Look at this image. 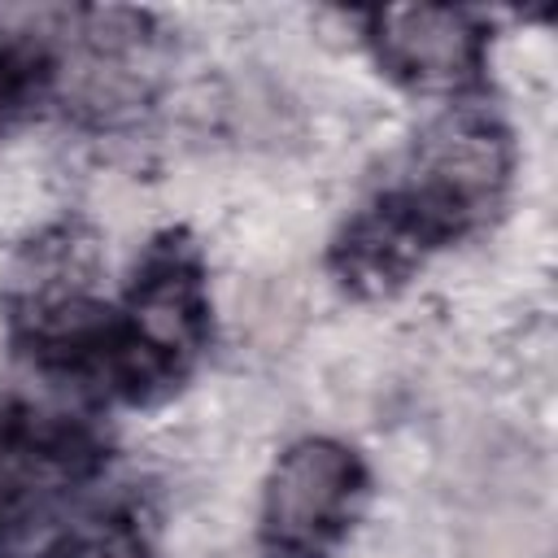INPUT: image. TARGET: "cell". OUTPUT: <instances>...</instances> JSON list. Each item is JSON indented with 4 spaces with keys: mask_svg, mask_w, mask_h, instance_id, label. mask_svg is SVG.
<instances>
[{
    "mask_svg": "<svg viewBox=\"0 0 558 558\" xmlns=\"http://www.w3.org/2000/svg\"><path fill=\"white\" fill-rule=\"evenodd\" d=\"M506 174L510 144L488 113H453L436 122L418 140L410 170L344 231V279L371 288L401 283L410 266L466 235L497 209Z\"/></svg>",
    "mask_w": 558,
    "mask_h": 558,
    "instance_id": "cell-1",
    "label": "cell"
},
{
    "mask_svg": "<svg viewBox=\"0 0 558 558\" xmlns=\"http://www.w3.org/2000/svg\"><path fill=\"white\" fill-rule=\"evenodd\" d=\"M109 314V310H105ZM65 362V371L96 379L122 397H148L153 388L174 384L196 349L205 344V288L201 262L183 240H161L131 288L126 318H105Z\"/></svg>",
    "mask_w": 558,
    "mask_h": 558,
    "instance_id": "cell-2",
    "label": "cell"
},
{
    "mask_svg": "<svg viewBox=\"0 0 558 558\" xmlns=\"http://www.w3.org/2000/svg\"><path fill=\"white\" fill-rule=\"evenodd\" d=\"M362 493L366 471L353 449L336 440L292 445L266 488L262 536L270 558H327V549L349 532Z\"/></svg>",
    "mask_w": 558,
    "mask_h": 558,
    "instance_id": "cell-3",
    "label": "cell"
},
{
    "mask_svg": "<svg viewBox=\"0 0 558 558\" xmlns=\"http://www.w3.org/2000/svg\"><path fill=\"white\" fill-rule=\"evenodd\" d=\"M92 466L96 445L83 427L26 405H0V532L48 510Z\"/></svg>",
    "mask_w": 558,
    "mask_h": 558,
    "instance_id": "cell-4",
    "label": "cell"
},
{
    "mask_svg": "<svg viewBox=\"0 0 558 558\" xmlns=\"http://www.w3.org/2000/svg\"><path fill=\"white\" fill-rule=\"evenodd\" d=\"M371 39L384 70L410 87H458L484 61V26L466 9H379Z\"/></svg>",
    "mask_w": 558,
    "mask_h": 558,
    "instance_id": "cell-5",
    "label": "cell"
},
{
    "mask_svg": "<svg viewBox=\"0 0 558 558\" xmlns=\"http://www.w3.org/2000/svg\"><path fill=\"white\" fill-rule=\"evenodd\" d=\"M462 558H549V523L523 501H501L471 523Z\"/></svg>",
    "mask_w": 558,
    "mask_h": 558,
    "instance_id": "cell-6",
    "label": "cell"
},
{
    "mask_svg": "<svg viewBox=\"0 0 558 558\" xmlns=\"http://www.w3.org/2000/svg\"><path fill=\"white\" fill-rule=\"evenodd\" d=\"M48 558H148V549L131 519H92L87 527L70 532Z\"/></svg>",
    "mask_w": 558,
    "mask_h": 558,
    "instance_id": "cell-7",
    "label": "cell"
},
{
    "mask_svg": "<svg viewBox=\"0 0 558 558\" xmlns=\"http://www.w3.org/2000/svg\"><path fill=\"white\" fill-rule=\"evenodd\" d=\"M39 74H44V70H39V57H31L26 48L0 39V126L35 96Z\"/></svg>",
    "mask_w": 558,
    "mask_h": 558,
    "instance_id": "cell-8",
    "label": "cell"
}]
</instances>
